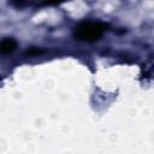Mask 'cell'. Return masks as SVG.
<instances>
[{
    "instance_id": "1",
    "label": "cell",
    "mask_w": 154,
    "mask_h": 154,
    "mask_svg": "<svg viewBox=\"0 0 154 154\" xmlns=\"http://www.w3.org/2000/svg\"><path fill=\"white\" fill-rule=\"evenodd\" d=\"M107 24L95 20H83L73 30V35L79 41H96L107 30Z\"/></svg>"
},
{
    "instance_id": "2",
    "label": "cell",
    "mask_w": 154,
    "mask_h": 154,
    "mask_svg": "<svg viewBox=\"0 0 154 154\" xmlns=\"http://www.w3.org/2000/svg\"><path fill=\"white\" fill-rule=\"evenodd\" d=\"M16 47H17V42L11 37L4 38L1 41V43H0V51H1L2 54H7V53L13 52Z\"/></svg>"
}]
</instances>
